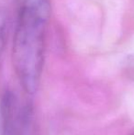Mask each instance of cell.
Masks as SVG:
<instances>
[{
  "instance_id": "obj_1",
  "label": "cell",
  "mask_w": 134,
  "mask_h": 135,
  "mask_svg": "<svg viewBox=\"0 0 134 135\" xmlns=\"http://www.w3.org/2000/svg\"><path fill=\"white\" fill-rule=\"evenodd\" d=\"M51 0H23L13 40V64L23 89L34 94L44 64Z\"/></svg>"
},
{
  "instance_id": "obj_2",
  "label": "cell",
  "mask_w": 134,
  "mask_h": 135,
  "mask_svg": "<svg viewBox=\"0 0 134 135\" xmlns=\"http://www.w3.org/2000/svg\"><path fill=\"white\" fill-rule=\"evenodd\" d=\"M7 33V18L5 11L0 8V58L5 47Z\"/></svg>"
}]
</instances>
